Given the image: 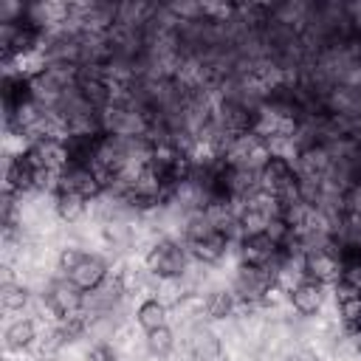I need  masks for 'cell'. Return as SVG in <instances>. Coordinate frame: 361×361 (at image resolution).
Segmentation results:
<instances>
[{"instance_id": "cell-6", "label": "cell", "mask_w": 361, "mask_h": 361, "mask_svg": "<svg viewBox=\"0 0 361 361\" xmlns=\"http://www.w3.org/2000/svg\"><path fill=\"white\" fill-rule=\"evenodd\" d=\"M68 279H71L79 290L90 293V290H96V288L107 279V262H104L102 257H96V254H85L82 262L68 274Z\"/></svg>"}, {"instance_id": "cell-11", "label": "cell", "mask_w": 361, "mask_h": 361, "mask_svg": "<svg viewBox=\"0 0 361 361\" xmlns=\"http://www.w3.org/2000/svg\"><path fill=\"white\" fill-rule=\"evenodd\" d=\"M192 355H195V361H220V355H223L220 338L212 330H195Z\"/></svg>"}, {"instance_id": "cell-16", "label": "cell", "mask_w": 361, "mask_h": 361, "mask_svg": "<svg viewBox=\"0 0 361 361\" xmlns=\"http://www.w3.org/2000/svg\"><path fill=\"white\" fill-rule=\"evenodd\" d=\"M338 313H341V322L344 324H361V296H353V299L338 302Z\"/></svg>"}, {"instance_id": "cell-5", "label": "cell", "mask_w": 361, "mask_h": 361, "mask_svg": "<svg viewBox=\"0 0 361 361\" xmlns=\"http://www.w3.org/2000/svg\"><path fill=\"white\" fill-rule=\"evenodd\" d=\"M45 305H48V310H51L56 319L82 313V310H85V290H79L68 276H62V279H56V282L48 285V290H45Z\"/></svg>"}, {"instance_id": "cell-10", "label": "cell", "mask_w": 361, "mask_h": 361, "mask_svg": "<svg viewBox=\"0 0 361 361\" xmlns=\"http://www.w3.org/2000/svg\"><path fill=\"white\" fill-rule=\"evenodd\" d=\"M135 322L144 327V333L166 324V305L161 299H144L135 310Z\"/></svg>"}, {"instance_id": "cell-12", "label": "cell", "mask_w": 361, "mask_h": 361, "mask_svg": "<svg viewBox=\"0 0 361 361\" xmlns=\"http://www.w3.org/2000/svg\"><path fill=\"white\" fill-rule=\"evenodd\" d=\"M34 341H37V324H34V319H17L6 330V347L8 350H25Z\"/></svg>"}, {"instance_id": "cell-13", "label": "cell", "mask_w": 361, "mask_h": 361, "mask_svg": "<svg viewBox=\"0 0 361 361\" xmlns=\"http://www.w3.org/2000/svg\"><path fill=\"white\" fill-rule=\"evenodd\" d=\"M203 307H206V316H209V319H226V316L234 313L237 296H234V290H212V293L206 296Z\"/></svg>"}, {"instance_id": "cell-9", "label": "cell", "mask_w": 361, "mask_h": 361, "mask_svg": "<svg viewBox=\"0 0 361 361\" xmlns=\"http://www.w3.org/2000/svg\"><path fill=\"white\" fill-rule=\"evenodd\" d=\"M54 209H56V214L65 220V223H76L82 214H85V209H87V200L82 197V195H76V192H56V197H54Z\"/></svg>"}, {"instance_id": "cell-14", "label": "cell", "mask_w": 361, "mask_h": 361, "mask_svg": "<svg viewBox=\"0 0 361 361\" xmlns=\"http://www.w3.org/2000/svg\"><path fill=\"white\" fill-rule=\"evenodd\" d=\"M0 305L8 313L23 310L28 305V290L23 285H17V282H3V288H0Z\"/></svg>"}, {"instance_id": "cell-8", "label": "cell", "mask_w": 361, "mask_h": 361, "mask_svg": "<svg viewBox=\"0 0 361 361\" xmlns=\"http://www.w3.org/2000/svg\"><path fill=\"white\" fill-rule=\"evenodd\" d=\"M228 243H231V237H228L226 231H214V234L206 237V240L186 243V251H189V257H195L197 262H203V265H214V262H220V259L226 257Z\"/></svg>"}, {"instance_id": "cell-15", "label": "cell", "mask_w": 361, "mask_h": 361, "mask_svg": "<svg viewBox=\"0 0 361 361\" xmlns=\"http://www.w3.org/2000/svg\"><path fill=\"white\" fill-rule=\"evenodd\" d=\"M147 347H149L152 355H166V353L175 347V336H172L169 324L149 330V333H147Z\"/></svg>"}, {"instance_id": "cell-2", "label": "cell", "mask_w": 361, "mask_h": 361, "mask_svg": "<svg viewBox=\"0 0 361 361\" xmlns=\"http://www.w3.org/2000/svg\"><path fill=\"white\" fill-rule=\"evenodd\" d=\"M186 259H189L186 245H180L175 240H158L147 251L144 265H147L149 274H155L164 282V279H180L183 271H186Z\"/></svg>"}, {"instance_id": "cell-3", "label": "cell", "mask_w": 361, "mask_h": 361, "mask_svg": "<svg viewBox=\"0 0 361 361\" xmlns=\"http://www.w3.org/2000/svg\"><path fill=\"white\" fill-rule=\"evenodd\" d=\"M333 169V149L324 141H310L296 149V172L299 178H316L324 180Z\"/></svg>"}, {"instance_id": "cell-7", "label": "cell", "mask_w": 361, "mask_h": 361, "mask_svg": "<svg viewBox=\"0 0 361 361\" xmlns=\"http://www.w3.org/2000/svg\"><path fill=\"white\" fill-rule=\"evenodd\" d=\"M288 299L299 316H313L324 305V285H319L313 279H302L288 290Z\"/></svg>"}, {"instance_id": "cell-4", "label": "cell", "mask_w": 361, "mask_h": 361, "mask_svg": "<svg viewBox=\"0 0 361 361\" xmlns=\"http://www.w3.org/2000/svg\"><path fill=\"white\" fill-rule=\"evenodd\" d=\"M302 271H305V279H313L319 285H336L344 276L338 251H327V248L302 254Z\"/></svg>"}, {"instance_id": "cell-18", "label": "cell", "mask_w": 361, "mask_h": 361, "mask_svg": "<svg viewBox=\"0 0 361 361\" xmlns=\"http://www.w3.org/2000/svg\"><path fill=\"white\" fill-rule=\"evenodd\" d=\"M87 361H116V350H113L107 341H99V344L90 347Z\"/></svg>"}, {"instance_id": "cell-1", "label": "cell", "mask_w": 361, "mask_h": 361, "mask_svg": "<svg viewBox=\"0 0 361 361\" xmlns=\"http://www.w3.org/2000/svg\"><path fill=\"white\" fill-rule=\"evenodd\" d=\"M276 290H279L276 274H274L268 265H248V262H240L237 276H234V296H237V302L257 305V302L271 299V293H276Z\"/></svg>"}, {"instance_id": "cell-19", "label": "cell", "mask_w": 361, "mask_h": 361, "mask_svg": "<svg viewBox=\"0 0 361 361\" xmlns=\"http://www.w3.org/2000/svg\"><path fill=\"white\" fill-rule=\"evenodd\" d=\"M344 330H347L350 347H353L355 353H361V324H344Z\"/></svg>"}, {"instance_id": "cell-17", "label": "cell", "mask_w": 361, "mask_h": 361, "mask_svg": "<svg viewBox=\"0 0 361 361\" xmlns=\"http://www.w3.org/2000/svg\"><path fill=\"white\" fill-rule=\"evenodd\" d=\"M82 257H85V251H79V248H62L59 257H56V268L68 276V274L82 262Z\"/></svg>"}]
</instances>
